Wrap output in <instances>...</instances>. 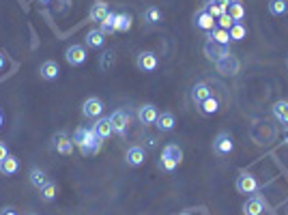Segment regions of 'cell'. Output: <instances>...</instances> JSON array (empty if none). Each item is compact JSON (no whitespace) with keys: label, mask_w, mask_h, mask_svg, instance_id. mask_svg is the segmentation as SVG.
Returning <instances> with one entry per match:
<instances>
[{"label":"cell","mask_w":288,"mask_h":215,"mask_svg":"<svg viewBox=\"0 0 288 215\" xmlns=\"http://www.w3.org/2000/svg\"><path fill=\"white\" fill-rule=\"evenodd\" d=\"M108 13H110V9H108V5L104 3V0H97V3L90 7V19L92 22H101Z\"/></svg>","instance_id":"cell-22"},{"label":"cell","mask_w":288,"mask_h":215,"mask_svg":"<svg viewBox=\"0 0 288 215\" xmlns=\"http://www.w3.org/2000/svg\"><path fill=\"white\" fill-rule=\"evenodd\" d=\"M114 24H116V13H112V11H110V13H108L104 19H101V28H99V30H101V33H104V35L108 37V35H112V33H116Z\"/></svg>","instance_id":"cell-27"},{"label":"cell","mask_w":288,"mask_h":215,"mask_svg":"<svg viewBox=\"0 0 288 215\" xmlns=\"http://www.w3.org/2000/svg\"><path fill=\"white\" fill-rule=\"evenodd\" d=\"M157 129L159 131H172L174 129V114L172 112H163V114L157 116Z\"/></svg>","instance_id":"cell-26"},{"label":"cell","mask_w":288,"mask_h":215,"mask_svg":"<svg viewBox=\"0 0 288 215\" xmlns=\"http://www.w3.org/2000/svg\"><path fill=\"white\" fill-rule=\"evenodd\" d=\"M215 67H218V71L224 74V76H236L239 74V69H241V63H239V58H236L234 54L226 52L222 58L215 60Z\"/></svg>","instance_id":"cell-2"},{"label":"cell","mask_w":288,"mask_h":215,"mask_svg":"<svg viewBox=\"0 0 288 215\" xmlns=\"http://www.w3.org/2000/svg\"><path fill=\"white\" fill-rule=\"evenodd\" d=\"M226 52H228V47L215 43V41H207V43H204V56H207L209 60H213V63L218 58H222Z\"/></svg>","instance_id":"cell-14"},{"label":"cell","mask_w":288,"mask_h":215,"mask_svg":"<svg viewBox=\"0 0 288 215\" xmlns=\"http://www.w3.org/2000/svg\"><path fill=\"white\" fill-rule=\"evenodd\" d=\"M220 110V104H218V99H215L213 95L209 97V99H204L202 104H200V112L204 116H209V114H215V112Z\"/></svg>","instance_id":"cell-33"},{"label":"cell","mask_w":288,"mask_h":215,"mask_svg":"<svg viewBox=\"0 0 288 215\" xmlns=\"http://www.w3.org/2000/svg\"><path fill=\"white\" fill-rule=\"evenodd\" d=\"M183 161V151L179 145H166L161 151V161L159 166L166 170V172H172L174 168H179V163Z\"/></svg>","instance_id":"cell-1"},{"label":"cell","mask_w":288,"mask_h":215,"mask_svg":"<svg viewBox=\"0 0 288 215\" xmlns=\"http://www.w3.org/2000/svg\"><path fill=\"white\" fill-rule=\"evenodd\" d=\"M106 43V35L101 33L99 28H92L86 33V47H92V50H97Z\"/></svg>","instance_id":"cell-18"},{"label":"cell","mask_w":288,"mask_h":215,"mask_svg":"<svg viewBox=\"0 0 288 215\" xmlns=\"http://www.w3.org/2000/svg\"><path fill=\"white\" fill-rule=\"evenodd\" d=\"M30 215H35V213H30Z\"/></svg>","instance_id":"cell-48"},{"label":"cell","mask_w":288,"mask_h":215,"mask_svg":"<svg viewBox=\"0 0 288 215\" xmlns=\"http://www.w3.org/2000/svg\"><path fill=\"white\" fill-rule=\"evenodd\" d=\"M211 97V88H209V84L207 82H198V84H194V88H191V101L194 104H202L204 99H209Z\"/></svg>","instance_id":"cell-15"},{"label":"cell","mask_w":288,"mask_h":215,"mask_svg":"<svg viewBox=\"0 0 288 215\" xmlns=\"http://www.w3.org/2000/svg\"><path fill=\"white\" fill-rule=\"evenodd\" d=\"M181 215H191V213H181Z\"/></svg>","instance_id":"cell-47"},{"label":"cell","mask_w":288,"mask_h":215,"mask_svg":"<svg viewBox=\"0 0 288 215\" xmlns=\"http://www.w3.org/2000/svg\"><path fill=\"white\" fill-rule=\"evenodd\" d=\"M131 22H133V17L129 13H116V33H127V30L131 28Z\"/></svg>","instance_id":"cell-29"},{"label":"cell","mask_w":288,"mask_h":215,"mask_svg":"<svg viewBox=\"0 0 288 215\" xmlns=\"http://www.w3.org/2000/svg\"><path fill=\"white\" fill-rule=\"evenodd\" d=\"M95 129V134L104 140V138H110V134H114V129H112V121H110V116H99V121H97V125L92 127Z\"/></svg>","instance_id":"cell-16"},{"label":"cell","mask_w":288,"mask_h":215,"mask_svg":"<svg viewBox=\"0 0 288 215\" xmlns=\"http://www.w3.org/2000/svg\"><path fill=\"white\" fill-rule=\"evenodd\" d=\"M125 161H127V166H131V168L142 166V163H144V149L131 147V149L127 151V155H125Z\"/></svg>","instance_id":"cell-17"},{"label":"cell","mask_w":288,"mask_h":215,"mask_svg":"<svg viewBox=\"0 0 288 215\" xmlns=\"http://www.w3.org/2000/svg\"><path fill=\"white\" fill-rule=\"evenodd\" d=\"M39 74H41V78H43V80H56L60 71H58V65L54 63V60H47V63L41 65Z\"/></svg>","instance_id":"cell-25"},{"label":"cell","mask_w":288,"mask_h":215,"mask_svg":"<svg viewBox=\"0 0 288 215\" xmlns=\"http://www.w3.org/2000/svg\"><path fill=\"white\" fill-rule=\"evenodd\" d=\"M0 127H3V114H0Z\"/></svg>","instance_id":"cell-45"},{"label":"cell","mask_w":288,"mask_h":215,"mask_svg":"<svg viewBox=\"0 0 288 215\" xmlns=\"http://www.w3.org/2000/svg\"><path fill=\"white\" fill-rule=\"evenodd\" d=\"M209 41H215V43H220V45H228L230 43V33L228 30H224V28H213L209 30Z\"/></svg>","instance_id":"cell-24"},{"label":"cell","mask_w":288,"mask_h":215,"mask_svg":"<svg viewBox=\"0 0 288 215\" xmlns=\"http://www.w3.org/2000/svg\"><path fill=\"white\" fill-rule=\"evenodd\" d=\"M213 151H215V155H230V153L234 151V140L232 136L228 134V131H220L218 136H215L213 140Z\"/></svg>","instance_id":"cell-3"},{"label":"cell","mask_w":288,"mask_h":215,"mask_svg":"<svg viewBox=\"0 0 288 215\" xmlns=\"http://www.w3.org/2000/svg\"><path fill=\"white\" fill-rule=\"evenodd\" d=\"M9 155V151H7V145H5V142H0V161H3L5 157Z\"/></svg>","instance_id":"cell-39"},{"label":"cell","mask_w":288,"mask_h":215,"mask_svg":"<svg viewBox=\"0 0 288 215\" xmlns=\"http://www.w3.org/2000/svg\"><path fill=\"white\" fill-rule=\"evenodd\" d=\"M194 24H196L200 30H213L215 28V24H218V19H215L207 9H200V11H196V15H194Z\"/></svg>","instance_id":"cell-10"},{"label":"cell","mask_w":288,"mask_h":215,"mask_svg":"<svg viewBox=\"0 0 288 215\" xmlns=\"http://www.w3.org/2000/svg\"><path fill=\"white\" fill-rule=\"evenodd\" d=\"M110 121H112V129H114V134L125 136V131H127V127H129V114H127V112H125V110L112 112Z\"/></svg>","instance_id":"cell-9"},{"label":"cell","mask_w":288,"mask_h":215,"mask_svg":"<svg viewBox=\"0 0 288 215\" xmlns=\"http://www.w3.org/2000/svg\"><path fill=\"white\" fill-rule=\"evenodd\" d=\"M58 3H60V7H56V11L58 13H65L67 9H69V5H71V0H58Z\"/></svg>","instance_id":"cell-38"},{"label":"cell","mask_w":288,"mask_h":215,"mask_svg":"<svg viewBox=\"0 0 288 215\" xmlns=\"http://www.w3.org/2000/svg\"><path fill=\"white\" fill-rule=\"evenodd\" d=\"M39 192H41V200H45V202H52V200L56 198V192H58V187H56V183L47 181L45 185L41 187Z\"/></svg>","instance_id":"cell-32"},{"label":"cell","mask_w":288,"mask_h":215,"mask_svg":"<svg viewBox=\"0 0 288 215\" xmlns=\"http://www.w3.org/2000/svg\"><path fill=\"white\" fill-rule=\"evenodd\" d=\"M284 145H286V147H288V127H286V129H284Z\"/></svg>","instance_id":"cell-43"},{"label":"cell","mask_w":288,"mask_h":215,"mask_svg":"<svg viewBox=\"0 0 288 215\" xmlns=\"http://www.w3.org/2000/svg\"><path fill=\"white\" fill-rule=\"evenodd\" d=\"M52 147H54V151L60 153V155H71V153H74V140H71L65 131H58V134H54V138H52Z\"/></svg>","instance_id":"cell-6"},{"label":"cell","mask_w":288,"mask_h":215,"mask_svg":"<svg viewBox=\"0 0 288 215\" xmlns=\"http://www.w3.org/2000/svg\"><path fill=\"white\" fill-rule=\"evenodd\" d=\"M288 11V0H269V13L275 17H282Z\"/></svg>","instance_id":"cell-30"},{"label":"cell","mask_w":288,"mask_h":215,"mask_svg":"<svg viewBox=\"0 0 288 215\" xmlns=\"http://www.w3.org/2000/svg\"><path fill=\"white\" fill-rule=\"evenodd\" d=\"M230 33V41H241L245 39V35H248V28H245L241 22H234V26L228 30Z\"/></svg>","instance_id":"cell-34"},{"label":"cell","mask_w":288,"mask_h":215,"mask_svg":"<svg viewBox=\"0 0 288 215\" xmlns=\"http://www.w3.org/2000/svg\"><path fill=\"white\" fill-rule=\"evenodd\" d=\"M136 65L140 71H155L157 69V56L153 52H140L136 58Z\"/></svg>","instance_id":"cell-12"},{"label":"cell","mask_w":288,"mask_h":215,"mask_svg":"<svg viewBox=\"0 0 288 215\" xmlns=\"http://www.w3.org/2000/svg\"><path fill=\"white\" fill-rule=\"evenodd\" d=\"M207 11H209V13H211L215 19H218L220 15H224V13H226V9H224V7H220V5H213V3H209V5H207Z\"/></svg>","instance_id":"cell-36"},{"label":"cell","mask_w":288,"mask_h":215,"mask_svg":"<svg viewBox=\"0 0 288 215\" xmlns=\"http://www.w3.org/2000/svg\"><path fill=\"white\" fill-rule=\"evenodd\" d=\"M82 114L86 118H99L104 114V101L97 99V97H88L84 101V106H82Z\"/></svg>","instance_id":"cell-8"},{"label":"cell","mask_w":288,"mask_h":215,"mask_svg":"<svg viewBox=\"0 0 288 215\" xmlns=\"http://www.w3.org/2000/svg\"><path fill=\"white\" fill-rule=\"evenodd\" d=\"M39 3H41V5H47V3H52V0H39Z\"/></svg>","instance_id":"cell-44"},{"label":"cell","mask_w":288,"mask_h":215,"mask_svg":"<svg viewBox=\"0 0 288 215\" xmlns=\"http://www.w3.org/2000/svg\"><path fill=\"white\" fill-rule=\"evenodd\" d=\"M101 149V138L95 134V129H86V136H84V142L80 145V151L82 155H95Z\"/></svg>","instance_id":"cell-5"},{"label":"cell","mask_w":288,"mask_h":215,"mask_svg":"<svg viewBox=\"0 0 288 215\" xmlns=\"http://www.w3.org/2000/svg\"><path fill=\"white\" fill-rule=\"evenodd\" d=\"M258 189V179H256L252 172H239V177H236V192L239 194H254Z\"/></svg>","instance_id":"cell-4"},{"label":"cell","mask_w":288,"mask_h":215,"mask_svg":"<svg viewBox=\"0 0 288 215\" xmlns=\"http://www.w3.org/2000/svg\"><path fill=\"white\" fill-rule=\"evenodd\" d=\"M19 170V163L13 155H7L3 161H0V175H5V177H11L15 175V172Z\"/></svg>","instance_id":"cell-20"},{"label":"cell","mask_w":288,"mask_h":215,"mask_svg":"<svg viewBox=\"0 0 288 215\" xmlns=\"http://www.w3.org/2000/svg\"><path fill=\"white\" fill-rule=\"evenodd\" d=\"M65 60L71 65V67H80V65H84V60H86V50L84 45H69L67 47V52H65Z\"/></svg>","instance_id":"cell-7"},{"label":"cell","mask_w":288,"mask_h":215,"mask_svg":"<svg viewBox=\"0 0 288 215\" xmlns=\"http://www.w3.org/2000/svg\"><path fill=\"white\" fill-rule=\"evenodd\" d=\"M5 65H7V58H5V54H3V52H0V69H3Z\"/></svg>","instance_id":"cell-42"},{"label":"cell","mask_w":288,"mask_h":215,"mask_svg":"<svg viewBox=\"0 0 288 215\" xmlns=\"http://www.w3.org/2000/svg\"><path fill=\"white\" fill-rule=\"evenodd\" d=\"M273 116L282 123V125H288V101L286 99H280L273 104Z\"/></svg>","instance_id":"cell-19"},{"label":"cell","mask_w":288,"mask_h":215,"mask_svg":"<svg viewBox=\"0 0 288 215\" xmlns=\"http://www.w3.org/2000/svg\"><path fill=\"white\" fill-rule=\"evenodd\" d=\"M0 215H17V211H15V209H11V207H5Z\"/></svg>","instance_id":"cell-41"},{"label":"cell","mask_w":288,"mask_h":215,"mask_svg":"<svg viewBox=\"0 0 288 215\" xmlns=\"http://www.w3.org/2000/svg\"><path fill=\"white\" fill-rule=\"evenodd\" d=\"M218 24H220V28H224V30H230V28L234 26V19H232L228 13H224V15L218 17Z\"/></svg>","instance_id":"cell-35"},{"label":"cell","mask_w":288,"mask_h":215,"mask_svg":"<svg viewBox=\"0 0 288 215\" xmlns=\"http://www.w3.org/2000/svg\"><path fill=\"white\" fill-rule=\"evenodd\" d=\"M226 13H228L234 22H241V19L245 17V7H243L241 0H230V5H228V9H226Z\"/></svg>","instance_id":"cell-23"},{"label":"cell","mask_w":288,"mask_h":215,"mask_svg":"<svg viewBox=\"0 0 288 215\" xmlns=\"http://www.w3.org/2000/svg\"><path fill=\"white\" fill-rule=\"evenodd\" d=\"M84 136H86V127H78V129H76V134H74V138H71V140H74V145H76V147H80L82 142H84Z\"/></svg>","instance_id":"cell-37"},{"label":"cell","mask_w":288,"mask_h":215,"mask_svg":"<svg viewBox=\"0 0 288 215\" xmlns=\"http://www.w3.org/2000/svg\"><path fill=\"white\" fill-rule=\"evenodd\" d=\"M114 63H116V52H114V50H106V52L101 54V58H99V67L104 71L112 69V67H114Z\"/></svg>","instance_id":"cell-31"},{"label":"cell","mask_w":288,"mask_h":215,"mask_svg":"<svg viewBox=\"0 0 288 215\" xmlns=\"http://www.w3.org/2000/svg\"><path fill=\"white\" fill-rule=\"evenodd\" d=\"M265 211V200L260 196H252L243 204V215H262Z\"/></svg>","instance_id":"cell-13"},{"label":"cell","mask_w":288,"mask_h":215,"mask_svg":"<svg viewBox=\"0 0 288 215\" xmlns=\"http://www.w3.org/2000/svg\"><path fill=\"white\" fill-rule=\"evenodd\" d=\"M28 179H30V183H33V187H37V189H41L47 183V175H45L43 170H39V168L30 170V177Z\"/></svg>","instance_id":"cell-28"},{"label":"cell","mask_w":288,"mask_h":215,"mask_svg":"<svg viewBox=\"0 0 288 215\" xmlns=\"http://www.w3.org/2000/svg\"><path fill=\"white\" fill-rule=\"evenodd\" d=\"M157 116H159V112L153 104H144V106L138 108V118H140V123H144V125H153V123L157 121Z\"/></svg>","instance_id":"cell-11"},{"label":"cell","mask_w":288,"mask_h":215,"mask_svg":"<svg viewBox=\"0 0 288 215\" xmlns=\"http://www.w3.org/2000/svg\"><path fill=\"white\" fill-rule=\"evenodd\" d=\"M213 5H220V7H224V9H228V5H230V0H211Z\"/></svg>","instance_id":"cell-40"},{"label":"cell","mask_w":288,"mask_h":215,"mask_svg":"<svg viewBox=\"0 0 288 215\" xmlns=\"http://www.w3.org/2000/svg\"><path fill=\"white\" fill-rule=\"evenodd\" d=\"M161 11L157 7H147L142 11V19H144V24H149V26H155V24H159L161 22Z\"/></svg>","instance_id":"cell-21"},{"label":"cell","mask_w":288,"mask_h":215,"mask_svg":"<svg viewBox=\"0 0 288 215\" xmlns=\"http://www.w3.org/2000/svg\"><path fill=\"white\" fill-rule=\"evenodd\" d=\"M286 69H288V58H286Z\"/></svg>","instance_id":"cell-46"}]
</instances>
